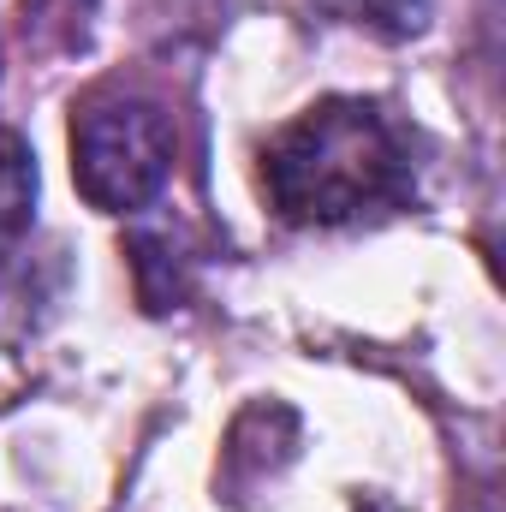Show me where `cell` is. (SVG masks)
Instances as JSON below:
<instances>
[{
	"instance_id": "6da1fadb",
	"label": "cell",
	"mask_w": 506,
	"mask_h": 512,
	"mask_svg": "<svg viewBox=\"0 0 506 512\" xmlns=\"http://www.w3.org/2000/svg\"><path fill=\"white\" fill-rule=\"evenodd\" d=\"M262 191L286 227H352L411 203V149L364 96H328L268 137Z\"/></svg>"
},
{
	"instance_id": "7a4b0ae2",
	"label": "cell",
	"mask_w": 506,
	"mask_h": 512,
	"mask_svg": "<svg viewBox=\"0 0 506 512\" xmlns=\"http://www.w3.org/2000/svg\"><path fill=\"white\" fill-rule=\"evenodd\" d=\"M72 179L90 209L137 215L173 179V126L143 96L84 102L72 120Z\"/></svg>"
},
{
	"instance_id": "3957f363",
	"label": "cell",
	"mask_w": 506,
	"mask_h": 512,
	"mask_svg": "<svg viewBox=\"0 0 506 512\" xmlns=\"http://www.w3.org/2000/svg\"><path fill=\"white\" fill-rule=\"evenodd\" d=\"M36 215V155L18 131L0 126V262L24 245Z\"/></svg>"
},
{
	"instance_id": "277c9868",
	"label": "cell",
	"mask_w": 506,
	"mask_h": 512,
	"mask_svg": "<svg viewBox=\"0 0 506 512\" xmlns=\"http://www.w3.org/2000/svg\"><path fill=\"white\" fill-rule=\"evenodd\" d=\"M18 30L36 54H78L96 30V0H18Z\"/></svg>"
},
{
	"instance_id": "5b68a950",
	"label": "cell",
	"mask_w": 506,
	"mask_h": 512,
	"mask_svg": "<svg viewBox=\"0 0 506 512\" xmlns=\"http://www.w3.org/2000/svg\"><path fill=\"white\" fill-rule=\"evenodd\" d=\"M316 6L340 24H358V30H376L387 42H399V36H417L429 24L435 0H316Z\"/></svg>"
}]
</instances>
